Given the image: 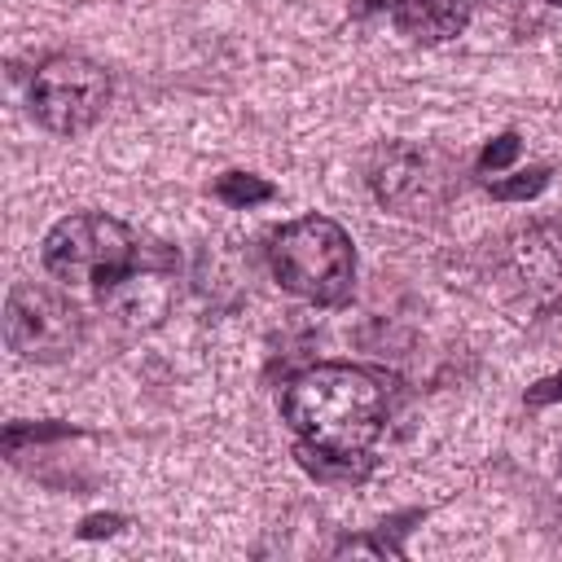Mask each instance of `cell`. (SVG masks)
<instances>
[{"label":"cell","mask_w":562,"mask_h":562,"mask_svg":"<svg viewBox=\"0 0 562 562\" xmlns=\"http://www.w3.org/2000/svg\"><path fill=\"white\" fill-rule=\"evenodd\" d=\"M119 527H123L119 514H88V518L79 522V540H101V536H114Z\"/></svg>","instance_id":"cell-13"},{"label":"cell","mask_w":562,"mask_h":562,"mask_svg":"<svg viewBox=\"0 0 562 562\" xmlns=\"http://www.w3.org/2000/svg\"><path fill=\"white\" fill-rule=\"evenodd\" d=\"M272 277L307 303H342L356 281L351 237L329 215H303L272 237Z\"/></svg>","instance_id":"cell-3"},{"label":"cell","mask_w":562,"mask_h":562,"mask_svg":"<svg viewBox=\"0 0 562 562\" xmlns=\"http://www.w3.org/2000/svg\"><path fill=\"white\" fill-rule=\"evenodd\" d=\"M215 198L228 202V206H255V202H268L272 198V184L263 176H246V171H228L215 180Z\"/></svg>","instance_id":"cell-9"},{"label":"cell","mask_w":562,"mask_h":562,"mask_svg":"<svg viewBox=\"0 0 562 562\" xmlns=\"http://www.w3.org/2000/svg\"><path fill=\"white\" fill-rule=\"evenodd\" d=\"M544 184H549V167H527V171H518V176H509V180H496V184H492V198H501V202H527V198H536Z\"/></svg>","instance_id":"cell-10"},{"label":"cell","mask_w":562,"mask_h":562,"mask_svg":"<svg viewBox=\"0 0 562 562\" xmlns=\"http://www.w3.org/2000/svg\"><path fill=\"white\" fill-rule=\"evenodd\" d=\"M553 400H562V373H549V378H540L536 386H527V404H531V408H544V404H553Z\"/></svg>","instance_id":"cell-14"},{"label":"cell","mask_w":562,"mask_h":562,"mask_svg":"<svg viewBox=\"0 0 562 562\" xmlns=\"http://www.w3.org/2000/svg\"><path fill=\"white\" fill-rule=\"evenodd\" d=\"M549 4H558V9H562V0H549Z\"/></svg>","instance_id":"cell-16"},{"label":"cell","mask_w":562,"mask_h":562,"mask_svg":"<svg viewBox=\"0 0 562 562\" xmlns=\"http://www.w3.org/2000/svg\"><path fill=\"white\" fill-rule=\"evenodd\" d=\"M149 250L136 241V233L97 211L66 215L44 237V268L66 285H119L145 272Z\"/></svg>","instance_id":"cell-2"},{"label":"cell","mask_w":562,"mask_h":562,"mask_svg":"<svg viewBox=\"0 0 562 562\" xmlns=\"http://www.w3.org/2000/svg\"><path fill=\"white\" fill-rule=\"evenodd\" d=\"M299 461H303V470H312L325 483H360L373 470V461L364 452H325L312 443H299Z\"/></svg>","instance_id":"cell-8"},{"label":"cell","mask_w":562,"mask_h":562,"mask_svg":"<svg viewBox=\"0 0 562 562\" xmlns=\"http://www.w3.org/2000/svg\"><path fill=\"white\" fill-rule=\"evenodd\" d=\"M83 316L79 307L35 281H22L4 299V342L26 360H61L79 347Z\"/></svg>","instance_id":"cell-5"},{"label":"cell","mask_w":562,"mask_h":562,"mask_svg":"<svg viewBox=\"0 0 562 562\" xmlns=\"http://www.w3.org/2000/svg\"><path fill=\"white\" fill-rule=\"evenodd\" d=\"M465 22H470V0H400L395 4L400 35L417 44H443L461 35Z\"/></svg>","instance_id":"cell-6"},{"label":"cell","mask_w":562,"mask_h":562,"mask_svg":"<svg viewBox=\"0 0 562 562\" xmlns=\"http://www.w3.org/2000/svg\"><path fill=\"white\" fill-rule=\"evenodd\" d=\"M281 417L325 452H369L386 422V386L356 364H312L281 391Z\"/></svg>","instance_id":"cell-1"},{"label":"cell","mask_w":562,"mask_h":562,"mask_svg":"<svg viewBox=\"0 0 562 562\" xmlns=\"http://www.w3.org/2000/svg\"><path fill=\"white\" fill-rule=\"evenodd\" d=\"M364 4H373V9H386V4H400V0H364Z\"/></svg>","instance_id":"cell-15"},{"label":"cell","mask_w":562,"mask_h":562,"mask_svg":"<svg viewBox=\"0 0 562 562\" xmlns=\"http://www.w3.org/2000/svg\"><path fill=\"white\" fill-rule=\"evenodd\" d=\"M61 435H75L70 426H9L4 430V448L18 452L22 439H61Z\"/></svg>","instance_id":"cell-12"},{"label":"cell","mask_w":562,"mask_h":562,"mask_svg":"<svg viewBox=\"0 0 562 562\" xmlns=\"http://www.w3.org/2000/svg\"><path fill=\"white\" fill-rule=\"evenodd\" d=\"M518 149H522V140H518L514 132H505V136H496V140L483 145L479 167H483V171H501V167H509V162L518 158Z\"/></svg>","instance_id":"cell-11"},{"label":"cell","mask_w":562,"mask_h":562,"mask_svg":"<svg viewBox=\"0 0 562 562\" xmlns=\"http://www.w3.org/2000/svg\"><path fill=\"white\" fill-rule=\"evenodd\" d=\"M422 184H426V162H422L417 154H408V149L386 154L382 167L373 171V189H378V198L391 202V206H400V211H413V206L426 198Z\"/></svg>","instance_id":"cell-7"},{"label":"cell","mask_w":562,"mask_h":562,"mask_svg":"<svg viewBox=\"0 0 562 562\" xmlns=\"http://www.w3.org/2000/svg\"><path fill=\"white\" fill-rule=\"evenodd\" d=\"M105 101H110V75L75 53L48 57L31 79V110L57 136L88 132L105 114Z\"/></svg>","instance_id":"cell-4"}]
</instances>
